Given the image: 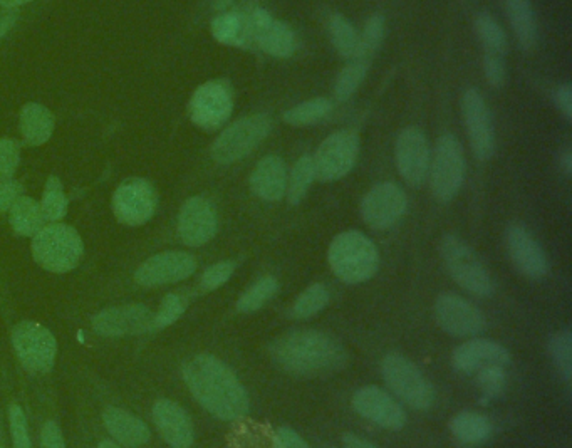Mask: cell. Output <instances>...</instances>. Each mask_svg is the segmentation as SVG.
Wrapping results in <instances>:
<instances>
[{
    "instance_id": "obj_13",
    "label": "cell",
    "mask_w": 572,
    "mask_h": 448,
    "mask_svg": "<svg viewBox=\"0 0 572 448\" xmlns=\"http://www.w3.org/2000/svg\"><path fill=\"white\" fill-rule=\"evenodd\" d=\"M396 168L411 187H422L430 172L432 153L425 131L410 126L401 131L395 143Z\"/></svg>"
},
{
    "instance_id": "obj_43",
    "label": "cell",
    "mask_w": 572,
    "mask_h": 448,
    "mask_svg": "<svg viewBox=\"0 0 572 448\" xmlns=\"http://www.w3.org/2000/svg\"><path fill=\"white\" fill-rule=\"evenodd\" d=\"M185 308H187V303H185V299H183L182 296H178V294H168V296L163 299L160 311L155 314V329L168 328L170 324L182 318V314L185 313Z\"/></svg>"
},
{
    "instance_id": "obj_53",
    "label": "cell",
    "mask_w": 572,
    "mask_h": 448,
    "mask_svg": "<svg viewBox=\"0 0 572 448\" xmlns=\"http://www.w3.org/2000/svg\"><path fill=\"white\" fill-rule=\"evenodd\" d=\"M344 447L348 448H370L376 447L375 443L368 442V440H364V438L356 437L354 433H348V435H344L343 437Z\"/></svg>"
},
{
    "instance_id": "obj_28",
    "label": "cell",
    "mask_w": 572,
    "mask_h": 448,
    "mask_svg": "<svg viewBox=\"0 0 572 448\" xmlns=\"http://www.w3.org/2000/svg\"><path fill=\"white\" fill-rule=\"evenodd\" d=\"M212 36L224 46L250 49L249 21L245 9L222 11V14L212 21Z\"/></svg>"
},
{
    "instance_id": "obj_1",
    "label": "cell",
    "mask_w": 572,
    "mask_h": 448,
    "mask_svg": "<svg viewBox=\"0 0 572 448\" xmlns=\"http://www.w3.org/2000/svg\"><path fill=\"white\" fill-rule=\"evenodd\" d=\"M183 378L200 405L224 422H235L249 413L247 391L229 366L215 356L198 355L183 365Z\"/></svg>"
},
{
    "instance_id": "obj_54",
    "label": "cell",
    "mask_w": 572,
    "mask_h": 448,
    "mask_svg": "<svg viewBox=\"0 0 572 448\" xmlns=\"http://www.w3.org/2000/svg\"><path fill=\"white\" fill-rule=\"evenodd\" d=\"M561 167L566 173V177H571L572 173V153L571 150H567L564 152V155L561 157Z\"/></svg>"
},
{
    "instance_id": "obj_51",
    "label": "cell",
    "mask_w": 572,
    "mask_h": 448,
    "mask_svg": "<svg viewBox=\"0 0 572 448\" xmlns=\"http://www.w3.org/2000/svg\"><path fill=\"white\" fill-rule=\"evenodd\" d=\"M556 106L567 121L572 120V88L571 84H562L554 94Z\"/></svg>"
},
{
    "instance_id": "obj_12",
    "label": "cell",
    "mask_w": 572,
    "mask_h": 448,
    "mask_svg": "<svg viewBox=\"0 0 572 448\" xmlns=\"http://www.w3.org/2000/svg\"><path fill=\"white\" fill-rule=\"evenodd\" d=\"M234 110L232 89L225 81H208L193 93L188 113L202 130L214 131L227 123Z\"/></svg>"
},
{
    "instance_id": "obj_36",
    "label": "cell",
    "mask_w": 572,
    "mask_h": 448,
    "mask_svg": "<svg viewBox=\"0 0 572 448\" xmlns=\"http://www.w3.org/2000/svg\"><path fill=\"white\" fill-rule=\"evenodd\" d=\"M386 22L383 16L375 14L371 16L366 24H364L363 32L359 34L358 53L353 59H359L364 63H371V59L375 58L381 44L385 41Z\"/></svg>"
},
{
    "instance_id": "obj_41",
    "label": "cell",
    "mask_w": 572,
    "mask_h": 448,
    "mask_svg": "<svg viewBox=\"0 0 572 448\" xmlns=\"http://www.w3.org/2000/svg\"><path fill=\"white\" fill-rule=\"evenodd\" d=\"M549 353L562 378L571 383L572 378V338L569 331L556 333L549 339Z\"/></svg>"
},
{
    "instance_id": "obj_26",
    "label": "cell",
    "mask_w": 572,
    "mask_h": 448,
    "mask_svg": "<svg viewBox=\"0 0 572 448\" xmlns=\"http://www.w3.org/2000/svg\"><path fill=\"white\" fill-rule=\"evenodd\" d=\"M103 418L108 432L116 438V442L125 447H141L150 440V430L145 422L121 408H108Z\"/></svg>"
},
{
    "instance_id": "obj_52",
    "label": "cell",
    "mask_w": 572,
    "mask_h": 448,
    "mask_svg": "<svg viewBox=\"0 0 572 448\" xmlns=\"http://www.w3.org/2000/svg\"><path fill=\"white\" fill-rule=\"evenodd\" d=\"M17 14L12 9H2L0 11V39L11 31L12 26L16 24Z\"/></svg>"
},
{
    "instance_id": "obj_48",
    "label": "cell",
    "mask_w": 572,
    "mask_h": 448,
    "mask_svg": "<svg viewBox=\"0 0 572 448\" xmlns=\"http://www.w3.org/2000/svg\"><path fill=\"white\" fill-rule=\"evenodd\" d=\"M274 447L277 448H306L309 447L307 445L306 440L299 435V433L294 432L291 428H279L277 430L276 435H274Z\"/></svg>"
},
{
    "instance_id": "obj_39",
    "label": "cell",
    "mask_w": 572,
    "mask_h": 448,
    "mask_svg": "<svg viewBox=\"0 0 572 448\" xmlns=\"http://www.w3.org/2000/svg\"><path fill=\"white\" fill-rule=\"evenodd\" d=\"M329 291L323 284H311L306 291L301 292L292 306V316L296 319L314 318L329 304Z\"/></svg>"
},
{
    "instance_id": "obj_4",
    "label": "cell",
    "mask_w": 572,
    "mask_h": 448,
    "mask_svg": "<svg viewBox=\"0 0 572 448\" xmlns=\"http://www.w3.org/2000/svg\"><path fill=\"white\" fill-rule=\"evenodd\" d=\"M83 240L69 225L54 224L37 232L32 242V256L46 271L68 272L83 257Z\"/></svg>"
},
{
    "instance_id": "obj_11",
    "label": "cell",
    "mask_w": 572,
    "mask_h": 448,
    "mask_svg": "<svg viewBox=\"0 0 572 448\" xmlns=\"http://www.w3.org/2000/svg\"><path fill=\"white\" fill-rule=\"evenodd\" d=\"M12 343L22 365L34 373H47L56 361L58 343L49 329L41 324L24 321L12 333Z\"/></svg>"
},
{
    "instance_id": "obj_45",
    "label": "cell",
    "mask_w": 572,
    "mask_h": 448,
    "mask_svg": "<svg viewBox=\"0 0 572 448\" xmlns=\"http://www.w3.org/2000/svg\"><path fill=\"white\" fill-rule=\"evenodd\" d=\"M19 165V145L16 141L0 138V182L11 180Z\"/></svg>"
},
{
    "instance_id": "obj_46",
    "label": "cell",
    "mask_w": 572,
    "mask_h": 448,
    "mask_svg": "<svg viewBox=\"0 0 572 448\" xmlns=\"http://www.w3.org/2000/svg\"><path fill=\"white\" fill-rule=\"evenodd\" d=\"M9 418H11L12 442L19 448L31 447V438L27 432L26 415L22 412L19 405H12L9 410Z\"/></svg>"
},
{
    "instance_id": "obj_40",
    "label": "cell",
    "mask_w": 572,
    "mask_h": 448,
    "mask_svg": "<svg viewBox=\"0 0 572 448\" xmlns=\"http://www.w3.org/2000/svg\"><path fill=\"white\" fill-rule=\"evenodd\" d=\"M41 210L44 219L51 220V222L64 219V215L68 212V198L64 193L63 183L58 177H49L47 180Z\"/></svg>"
},
{
    "instance_id": "obj_35",
    "label": "cell",
    "mask_w": 572,
    "mask_h": 448,
    "mask_svg": "<svg viewBox=\"0 0 572 448\" xmlns=\"http://www.w3.org/2000/svg\"><path fill=\"white\" fill-rule=\"evenodd\" d=\"M277 292H279V282L276 277H260L259 281H255L240 296L237 301V311L244 314L257 313L271 301L272 297L276 296Z\"/></svg>"
},
{
    "instance_id": "obj_5",
    "label": "cell",
    "mask_w": 572,
    "mask_h": 448,
    "mask_svg": "<svg viewBox=\"0 0 572 448\" xmlns=\"http://www.w3.org/2000/svg\"><path fill=\"white\" fill-rule=\"evenodd\" d=\"M381 375L386 385L401 402L413 410H428L435 402V390L408 358L398 353H390L381 361Z\"/></svg>"
},
{
    "instance_id": "obj_18",
    "label": "cell",
    "mask_w": 572,
    "mask_h": 448,
    "mask_svg": "<svg viewBox=\"0 0 572 448\" xmlns=\"http://www.w3.org/2000/svg\"><path fill=\"white\" fill-rule=\"evenodd\" d=\"M354 412L378 427L398 432L406 425V413L393 396L378 386L359 388L353 396Z\"/></svg>"
},
{
    "instance_id": "obj_6",
    "label": "cell",
    "mask_w": 572,
    "mask_h": 448,
    "mask_svg": "<svg viewBox=\"0 0 572 448\" xmlns=\"http://www.w3.org/2000/svg\"><path fill=\"white\" fill-rule=\"evenodd\" d=\"M443 262L453 281L465 291L477 297H489L494 294V282L484 264L480 262L470 245L455 235L443 237L440 245Z\"/></svg>"
},
{
    "instance_id": "obj_19",
    "label": "cell",
    "mask_w": 572,
    "mask_h": 448,
    "mask_svg": "<svg viewBox=\"0 0 572 448\" xmlns=\"http://www.w3.org/2000/svg\"><path fill=\"white\" fill-rule=\"evenodd\" d=\"M93 328L101 336H133L155 329V314L141 304L104 309L93 319Z\"/></svg>"
},
{
    "instance_id": "obj_47",
    "label": "cell",
    "mask_w": 572,
    "mask_h": 448,
    "mask_svg": "<svg viewBox=\"0 0 572 448\" xmlns=\"http://www.w3.org/2000/svg\"><path fill=\"white\" fill-rule=\"evenodd\" d=\"M484 73L490 86L500 88L507 78L504 56L497 54H484Z\"/></svg>"
},
{
    "instance_id": "obj_38",
    "label": "cell",
    "mask_w": 572,
    "mask_h": 448,
    "mask_svg": "<svg viewBox=\"0 0 572 448\" xmlns=\"http://www.w3.org/2000/svg\"><path fill=\"white\" fill-rule=\"evenodd\" d=\"M368 68H370V63H364L359 59H349L348 64L341 69V73L338 74L336 83H334L336 99L346 101V99L351 98L368 76Z\"/></svg>"
},
{
    "instance_id": "obj_29",
    "label": "cell",
    "mask_w": 572,
    "mask_h": 448,
    "mask_svg": "<svg viewBox=\"0 0 572 448\" xmlns=\"http://www.w3.org/2000/svg\"><path fill=\"white\" fill-rule=\"evenodd\" d=\"M21 131L27 145H44L54 131V116L44 106L29 103L21 113Z\"/></svg>"
},
{
    "instance_id": "obj_49",
    "label": "cell",
    "mask_w": 572,
    "mask_h": 448,
    "mask_svg": "<svg viewBox=\"0 0 572 448\" xmlns=\"http://www.w3.org/2000/svg\"><path fill=\"white\" fill-rule=\"evenodd\" d=\"M21 193V183L12 182V180L0 182V212L11 210L17 198L21 197Z\"/></svg>"
},
{
    "instance_id": "obj_14",
    "label": "cell",
    "mask_w": 572,
    "mask_h": 448,
    "mask_svg": "<svg viewBox=\"0 0 572 448\" xmlns=\"http://www.w3.org/2000/svg\"><path fill=\"white\" fill-rule=\"evenodd\" d=\"M462 116L475 157L487 162L495 153V130L489 106L479 89L470 88L462 96Z\"/></svg>"
},
{
    "instance_id": "obj_24",
    "label": "cell",
    "mask_w": 572,
    "mask_h": 448,
    "mask_svg": "<svg viewBox=\"0 0 572 448\" xmlns=\"http://www.w3.org/2000/svg\"><path fill=\"white\" fill-rule=\"evenodd\" d=\"M153 418L168 445L175 448L192 447L195 440L192 420L180 405L170 400H160L153 408Z\"/></svg>"
},
{
    "instance_id": "obj_50",
    "label": "cell",
    "mask_w": 572,
    "mask_h": 448,
    "mask_svg": "<svg viewBox=\"0 0 572 448\" xmlns=\"http://www.w3.org/2000/svg\"><path fill=\"white\" fill-rule=\"evenodd\" d=\"M41 445L47 448H63L64 437L61 428L58 427L56 422H46L42 427Z\"/></svg>"
},
{
    "instance_id": "obj_22",
    "label": "cell",
    "mask_w": 572,
    "mask_h": 448,
    "mask_svg": "<svg viewBox=\"0 0 572 448\" xmlns=\"http://www.w3.org/2000/svg\"><path fill=\"white\" fill-rule=\"evenodd\" d=\"M507 252L522 276L542 279L551 271V262L541 244L522 225H510L507 229Z\"/></svg>"
},
{
    "instance_id": "obj_8",
    "label": "cell",
    "mask_w": 572,
    "mask_h": 448,
    "mask_svg": "<svg viewBox=\"0 0 572 448\" xmlns=\"http://www.w3.org/2000/svg\"><path fill=\"white\" fill-rule=\"evenodd\" d=\"M430 185L440 202H450L457 197L465 180V153L457 136H440L430 162Z\"/></svg>"
},
{
    "instance_id": "obj_55",
    "label": "cell",
    "mask_w": 572,
    "mask_h": 448,
    "mask_svg": "<svg viewBox=\"0 0 572 448\" xmlns=\"http://www.w3.org/2000/svg\"><path fill=\"white\" fill-rule=\"evenodd\" d=\"M32 0H0V6L4 9H14V7L24 6V4H29Z\"/></svg>"
},
{
    "instance_id": "obj_17",
    "label": "cell",
    "mask_w": 572,
    "mask_h": 448,
    "mask_svg": "<svg viewBox=\"0 0 572 448\" xmlns=\"http://www.w3.org/2000/svg\"><path fill=\"white\" fill-rule=\"evenodd\" d=\"M156 192L143 178H130L121 183L113 197V210L121 224L143 225L156 210Z\"/></svg>"
},
{
    "instance_id": "obj_37",
    "label": "cell",
    "mask_w": 572,
    "mask_h": 448,
    "mask_svg": "<svg viewBox=\"0 0 572 448\" xmlns=\"http://www.w3.org/2000/svg\"><path fill=\"white\" fill-rule=\"evenodd\" d=\"M475 31L479 41L484 47V54H497L505 56L507 51V36L499 22L495 21L490 14H480L475 21Z\"/></svg>"
},
{
    "instance_id": "obj_21",
    "label": "cell",
    "mask_w": 572,
    "mask_h": 448,
    "mask_svg": "<svg viewBox=\"0 0 572 448\" xmlns=\"http://www.w3.org/2000/svg\"><path fill=\"white\" fill-rule=\"evenodd\" d=\"M219 229V219L214 205L207 198H188L178 217V234L183 244L200 247L214 239Z\"/></svg>"
},
{
    "instance_id": "obj_32",
    "label": "cell",
    "mask_w": 572,
    "mask_h": 448,
    "mask_svg": "<svg viewBox=\"0 0 572 448\" xmlns=\"http://www.w3.org/2000/svg\"><path fill=\"white\" fill-rule=\"evenodd\" d=\"M331 111H333V103L328 98L319 96V98L307 99L304 103L292 106L291 110H287L282 118L287 125L304 128V126L316 125L324 118H328Z\"/></svg>"
},
{
    "instance_id": "obj_7",
    "label": "cell",
    "mask_w": 572,
    "mask_h": 448,
    "mask_svg": "<svg viewBox=\"0 0 572 448\" xmlns=\"http://www.w3.org/2000/svg\"><path fill=\"white\" fill-rule=\"evenodd\" d=\"M272 120L264 113L235 121L212 145V158L220 165H232L254 152L271 135Z\"/></svg>"
},
{
    "instance_id": "obj_34",
    "label": "cell",
    "mask_w": 572,
    "mask_h": 448,
    "mask_svg": "<svg viewBox=\"0 0 572 448\" xmlns=\"http://www.w3.org/2000/svg\"><path fill=\"white\" fill-rule=\"evenodd\" d=\"M316 180V168H314V160L311 155H304L299 158L294 167H292L291 175H287V200L291 205L301 204L306 197L309 188Z\"/></svg>"
},
{
    "instance_id": "obj_44",
    "label": "cell",
    "mask_w": 572,
    "mask_h": 448,
    "mask_svg": "<svg viewBox=\"0 0 572 448\" xmlns=\"http://www.w3.org/2000/svg\"><path fill=\"white\" fill-rule=\"evenodd\" d=\"M234 272L235 262H217V264L208 267L207 271L203 272V289H205V291H215V289H219V287L224 286L225 282L229 281L230 277L234 276Z\"/></svg>"
},
{
    "instance_id": "obj_27",
    "label": "cell",
    "mask_w": 572,
    "mask_h": 448,
    "mask_svg": "<svg viewBox=\"0 0 572 448\" xmlns=\"http://www.w3.org/2000/svg\"><path fill=\"white\" fill-rule=\"evenodd\" d=\"M504 7L519 46L532 51L539 41V26L531 0H504Z\"/></svg>"
},
{
    "instance_id": "obj_20",
    "label": "cell",
    "mask_w": 572,
    "mask_h": 448,
    "mask_svg": "<svg viewBox=\"0 0 572 448\" xmlns=\"http://www.w3.org/2000/svg\"><path fill=\"white\" fill-rule=\"evenodd\" d=\"M197 271V261L187 252H163L143 262L135 279L140 286L156 287L180 282Z\"/></svg>"
},
{
    "instance_id": "obj_10",
    "label": "cell",
    "mask_w": 572,
    "mask_h": 448,
    "mask_svg": "<svg viewBox=\"0 0 572 448\" xmlns=\"http://www.w3.org/2000/svg\"><path fill=\"white\" fill-rule=\"evenodd\" d=\"M249 21L250 47L272 58L287 59L297 51V37L286 22L279 21L262 7L245 9Z\"/></svg>"
},
{
    "instance_id": "obj_56",
    "label": "cell",
    "mask_w": 572,
    "mask_h": 448,
    "mask_svg": "<svg viewBox=\"0 0 572 448\" xmlns=\"http://www.w3.org/2000/svg\"><path fill=\"white\" fill-rule=\"evenodd\" d=\"M234 2L235 0H215L214 7L217 9V11H225V9L232 6Z\"/></svg>"
},
{
    "instance_id": "obj_25",
    "label": "cell",
    "mask_w": 572,
    "mask_h": 448,
    "mask_svg": "<svg viewBox=\"0 0 572 448\" xmlns=\"http://www.w3.org/2000/svg\"><path fill=\"white\" fill-rule=\"evenodd\" d=\"M287 175L286 162L277 155H269L262 158L250 173V188L260 200L279 202L286 197Z\"/></svg>"
},
{
    "instance_id": "obj_15",
    "label": "cell",
    "mask_w": 572,
    "mask_h": 448,
    "mask_svg": "<svg viewBox=\"0 0 572 448\" xmlns=\"http://www.w3.org/2000/svg\"><path fill=\"white\" fill-rule=\"evenodd\" d=\"M408 198L396 183H378L366 193L361 204L364 224L375 230L393 227L405 215Z\"/></svg>"
},
{
    "instance_id": "obj_30",
    "label": "cell",
    "mask_w": 572,
    "mask_h": 448,
    "mask_svg": "<svg viewBox=\"0 0 572 448\" xmlns=\"http://www.w3.org/2000/svg\"><path fill=\"white\" fill-rule=\"evenodd\" d=\"M453 437L463 445H480L492 435L489 418L477 412H462L453 417L450 423Z\"/></svg>"
},
{
    "instance_id": "obj_2",
    "label": "cell",
    "mask_w": 572,
    "mask_h": 448,
    "mask_svg": "<svg viewBox=\"0 0 572 448\" xmlns=\"http://www.w3.org/2000/svg\"><path fill=\"white\" fill-rule=\"evenodd\" d=\"M269 355L281 370L297 376H323L343 370L348 355L329 334L297 329L274 339Z\"/></svg>"
},
{
    "instance_id": "obj_16",
    "label": "cell",
    "mask_w": 572,
    "mask_h": 448,
    "mask_svg": "<svg viewBox=\"0 0 572 448\" xmlns=\"http://www.w3.org/2000/svg\"><path fill=\"white\" fill-rule=\"evenodd\" d=\"M435 318L438 326L455 338H475L487 328V321L479 308L450 292L438 296Z\"/></svg>"
},
{
    "instance_id": "obj_57",
    "label": "cell",
    "mask_w": 572,
    "mask_h": 448,
    "mask_svg": "<svg viewBox=\"0 0 572 448\" xmlns=\"http://www.w3.org/2000/svg\"><path fill=\"white\" fill-rule=\"evenodd\" d=\"M99 447H118V445H115L113 442H103Z\"/></svg>"
},
{
    "instance_id": "obj_42",
    "label": "cell",
    "mask_w": 572,
    "mask_h": 448,
    "mask_svg": "<svg viewBox=\"0 0 572 448\" xmlns=\"http://www.w3.org/2000/svg\"><path fill=\"white\" fill-rule=\"evenodd\" d=\"M475 375H477V385L484 393L485 400H494L504 393L505 383H507L505 366H489Z\"/></svg>"
},
{
    "instance_id": "obj_23",
    "label": "cell",
    "mask_w": 572,
    "mask_h": 448,
    "mask_svg": "<svg viewBox=\"0 0 572 448\" xmlns=\"http://www.w3.org/2000/svg\"><path fill=\"white\" fill-rule=\"evenodd\" d=\"M453 368L467 375L479 373L489 366H507L510 363L509 351L490 339H470L460 344L452 356Z\"/></svg>"
},
{
    "instance_id": "obj_3",
    "label": "cell",
    "mask_w": 572,
    "mask_h": 448,
    "mask_svg": "<svg viewBox=\"0 0 572 448\" xmlns=\"http://www.w3.org/2000/svg\"><path fill=\"white\" fill-rule=\"evenodd\" d=\"M328 262L338 279L346 284H361L378 272L380 252L363 232L348 230L334 237L329 245Z\"/></svg>"
},
{
    "instance_id": "obj_31",
    "label": "cell",
    "mask_w": 572,
    "mask_h": 448,
    "mask_svg": "<svg viewBox=\"0 0 572 448\" xmlns=\"http://www.w3.org/2000/svg\"><path fill=\"white\" fill-rule=\"evenodd\" d=\"M42 222L44 215L36 200L29 197L17 198L11 207V225L16 234L22 237L36 235L42 229Z\"/></svg>"
},
{
    "instance_id": "obj_9",
    "label": "cell",
    "mask_w": 572,
    "mask_h": 448,
    "mask_svg": "<svg viewBox=\"0 0 572 448\" xmlns=\"http://www.w3.org/2000/svg\"><path fill=\"white\" fill-rule=\"evenodd\" d=\"M361 140L353 130L336 131L321 143L314 160L316 178L321 182H338L346 177L358 162Z\"/></svg>"
},
{
    "instance_id": "obj_33",
    "label": "cell",
    "mask_w": 572,
    "mask_h": 448,
    "mask_svg": "<svg viewBox=\"0 0 572 448\" xmlns=\"http://www.w3.org/2000/svg\"><path fill=\"white\" fill-rule=\"evenodd\" d=\"M328 29L329 39L336 53L346 61L353 59L358 53L359 34L356 27L349 22L348 17H344L343 14H334L329 19Z\"/></svg>"
}]
</instances>
